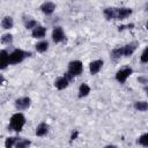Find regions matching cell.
Returning a JSON list of instances; mask_svg holds the SVG:
<instances>
[{"mask_svg": "<svg viewBox=\"0 0 148 148\" xmlns=\"http://www.w3.org/2000/svg\"><path fill=\"white\" fill-rule=\"evenodd\" d=\"M25 124V118L22 113H15L10 117V121H9V126L8 128L10 131H15V132H20L22 131L23 126Z\"/></svg>", "mask_w": 148, "mask_h": 148, "instance_id": "obj_1", "label": "cell"}, {"mask_svg": "<svg viewBox=\"0 0 148 148\" xmlns=\"http://www.w3.org/2000/svg\"><path fill=\"white\" fill-rule=\"evenodd\" d=\"M30 54H31L30 52H24V51H22L20 49H16L9 54V64H13V65L14 64H18V62L23 61L24 58L29 57Z\"/></svg>", "mask_w": 148, "mask_h": 148, "instance_id": "obj_2", "label": "cell"}, {"mask_svg": "<svg viewBox=\"0 0 148 148\" xmlns=\"http://www.w3.org/2000/svg\"><path fill=\"white\" fill-rule=\"evenodd\" d=\"M82 69H83V66H82V62L80 60H75V61H71L69 65H68V72L73 77L76 76V75H80L82 73Z\"/></svg>", "mask_w": 148, "mask_h": 148, "instance_id": "obj_3", "label": "cell"}, {"mask_svg": "<svg viewBox=\"0 0 148 148\" xmlns=\"http://www.w3.org/2000/svg\"><path fill=\"white\" fill-rule=\"evenodd\" d=\"M132 68H130V67H127V68H124V69H120V71H118L117 72V74H116V80L118 81V82H120V83H124L125 81H126V79L132 74Z\"/></svg>", "mask_w": 148, "mask_h": 148, "instance_id": "obj_4", "label": "cell"}, {"mask_svg": "<svg viewBox=\"0 0 148 148\" xmlns=\"http://www.w3.org/2000/svg\"><path fill=\"white\" fill-rule=\"evenodd\" d=\"M30 103H31V101L29 97H21L15 101V106L17 110H25L30 106Z\"/></svg>", "mask_w": 148, "mask_h": 148, "instance_id": "obj_5", "label": "cell"}, {"mask_svg": "<svg viewBox=\"0 0 148 148\" xmlns=\"http://www.w3.org/2000/svg\"><path fill=\"white\" fill-rule=\"evenodd\" d=\"M52 39L54 43H60L65 39V35H64V31L60 27H56L53 29V32H52Z\"/></svg>", "mask_w": 148, "mask_h": 148, "instance_id": "obj_6", "label": "cell"}, {"mask_svg": "<svg viewBox=\"0 0 148 148\" xmlns=\"http://www.w3.org/2000/svg\"><path fill=\"white\" fill-rule=\"evenodd\" d=\"M132 14V9L127 8V7H121V8H117V15H116V20H124L127 16H130Z\"/></svg>", "mask_w": 148, "mask_h": 148, "instance_id": "obj_7", "label": "cell"}, {"mask_svg": "<svg viewBox=\"0 0 148 148\" xmlns=\"http://www.w3.org/2000/svg\"><path fill=\"white\" fill-rule=\"evenodd\" d=\"M138 42H132V43H130V44H126L125 46H123V52H124V56L125 57H128V56H131L135 50H136V47H138Z\"/></svg>", "mask_w": 148, "mask_h": 148, "instance_id": "obj_8", "label": "cell"}, {"mask_svg": "<svg viewBox=\"0 0 148 148\" xmlns=\"http://www.w3.org/2000/svg\"><path fill=\"white\" fill-rule=\"evenodd\" d=\"M102 66H103V61H102V60H95V61L90 62V65H89L90 74H92V75H94V74H97V73L101 71Z\"/></svg>", "mask_w": 148, "mask_h": 148, "instance_id": "obj_9", "label": "cell"}, {"mask_svg": "<svg viewBox=\"0 0 148 148\" xmlns=\"http://www.w3.org/2000/svg\"><path fill=\"white\" fill-rule=\"evenodd\" d=\"M40 9H42V12H43L44 14L50 15V14H52V13L54 12L56 5H54L53 2H44V3L40 6Z\"/></svg>", "mask_w": 148, "mask_h": 148, "instance_id": "obj_10", "label": "cell"}, {"mask_svg": "<svg viewBox=\"0 0 148 148\" xmlns=\"http://www.w3.org/2000/svg\"><path fill=\"white\" fill-rule=\"evenodd\" d=\"M8 64H9V56H8L7 51L2 50L0 52V67H1V69H5Z\"/></svg>", "mask_w": 148, "mask_h": 148, "instance_id": "obj_11", "label": "cell"}, {"mask_svg": "<svg viewBox=\"0 0 148 148\" xmlns=\"http://www.w3.org/2000/svg\"><path fill=\"white\" fill-rule=\"evenodd\" d=\"M45 34H46V29L42 25H37L31 32L32 37H35V38H43L45 36Z\"/></svg>", "mask_w": 148, "mask_h": 148, "instance_id": "obj_12", "label": "cell"}, {"mask_svg": "<svg viewBox=\"0 0 148 148\" xmlns=\"http://www.w3.org/2000/svg\"><path fill=\"white\" fill-rule=\"evenodd\" d=\"M68 82H69V80L64 75L62 77H59L57 81H56V83H54V86H56V88L57 89H59V90H62V89H65V88H67V86H68Z\"/></svg>", "mask_w": 148, "mask_h": 148, "instance_id": "obj_13", "label": "cell"}, {"mask_svg": "<svg viewBox=\"0 0 148 148\" xmlns=\"http://www.w3.org/2000/svg\"><path fill=\"white\" fill-rule=\"evenodd\" d=\"M103 13H104V16L106 20H113V18H116V15H117V8L109 7V8H105Z\"/></svg>", "mask_w": 148, "mask_h": 148, "instance_id": "obj_14", "label": "cell"}, {"mask_svg": "<svg viewBox=\"0 0 148 148\" xmlns=\"http://www.w3.org/2000/svg\"><path fill=\"white\" fill-rule=\"evenodd\" d=\"M47 132H49V126L45 123H40L36 130V135L37 136H44L47 134Z\"/></svg>", "mask_w": 148, "mask_h": 148, "instance_id": "obj_15", "label": "cell"}, {"mask_svg": "<svg viewBox=\"0 0 148 148\" xmlns=\"http://www.w3.org/2000/svg\"><path fill=\"white\" fill-rule=\"evenodd\" d=\"M13 25H14V21H13V18H12L10 16H6V17L2 18V21H1V27H2L3 29H12Z\"/></svg>", "mask_w": 148, "mask_h": 148, "instance_id": "obj_16", "label": "cell"}, {"mask_svg": "<svg viewBox=\"0 0 148 148\" xmlns=\"http://www.w3.org/2000/svg\"><path fill=\"white\" fill-rule=\"evenodd\" d=\"M90 92V87L87 84V83H82L79 88V97L82 98V97H86L88 94Z\"/></svg>", "mask_w": 148, "mask_h": 148, "instance_id": "obj_17", "label": "cell"}, {"mask_svg": "<svg viewBox=\"0 0 148 148\" xmlns=\"http://www.w3.org/2000/svg\"><path fill=\"white\" fill-rule=\"evenodd\" d=\"M121 56H124L123 46H121V47H116V49H113L112 52H111V58H112L113 60H118Z\"/></svg>", "mask_w": 148, "mask_h": 148, "instance_id": "obj_18", "label": "cell"}, {"mask_svg": "<svg viewBox=\"0 0 148 148\" xmlns=\"http://www.w3.org/2000/svg\"><path fill=\"white\" fill-rule=\"evenodd\" d=\"M134 109L138 111H147L148 110V103L140 101V102H135L134 103Z\"/></svg>", "mask_w": 148, "mask_h": 148, "instance_id": "obj_19", "label": "cell"}, {"mask_svg": "<svg viewBox=\"0 0 148 148\" xmlns=\"http://www.w3.org/2000/svg\"><path fill=\"white\" fill-rule=\"evenodd\" d=\"M47 47H49V43L45 42V40L39 42V43L36 45V50H37V52H40V53L45 52V51L47 50Z\"/></svg>", "mask_w": 148, "mask_h": 148, "instance_id": "obj_20", "label": "cell"}, {"mask_svg": "<svg viewBox=\"0 0 148 148\" xmlns=\"http://www.w3.org/2000/svg\"><path fill=\"white\" fill-rule=\"evenodd\" d=\"M31 145V142L29 141V140H27V139H20V140H17V142H16V148H28L29 146Z\"/></svg>", "mask_w": 148, "mask_h": 148, "instance_id": "obj_21", "label": "cell"}, {"mask_svg": "<svg viewBox=\"0 0 148 148\" xmlns=\"http://www.w3.org/2000/svg\"><path fill=\"white\" fill-rule=\"evenodd\" d=\"M17 140H18V139L15 138V136H9V138H7V139H6V142H5L6 148H12L14 145H16Z\"/></svg>", "mask_w": 148, "mask_h": 148, "instance_id": "obj_22", "label": "cell"}, {"mask_svg": "<svg viewBox=\"0 0 148 148\" xmlns=\"http://www.w3.org/2000/svg\"><path fill=\"white\" fill-rule=\"evenodd\" d=\"M24 25H25L27 29H35V28L37 27V22H36L35 20L28 17V20L24 21Z\"/></svg>", "mask_w": 148, "mask_h": 148, "instance_id": "obj_23", "label": "cell"}, {"mask_svg": "<svg viewBox=\"0 0 148 148\" xmlns=\"http://www.w3.org/2000/svg\"><path fill=\"white\" fill-rule=\"evenodd\" d=\"M138 143H140L141 146L148 147V133L142 134V135H141V136L138 139Z\"/></svg>", "mask_w": 148, "mask_h": 148, "instance_id": "obj_24", "label": "cell"}, {"mask_svg": "<svg viewBox=\"0 0 148 148\" xmlns=\"http://www.w3.org/2000/svg\"><path fill=\"white\" fill-rule=\"evenodd\" d=\"M1 42H2L3 44H10V43L13 42V36H12L10 34H5V35H2V37H1Z\"/></svg>", "mask_w": 148, "mask_h": 148, "instance_id": "obj_25", "label": "cell"}, {"mask_svg": "<svg viewBox=\"0 0 148 148\" xmlns=\"http://www.w3.org/2000/svg\"><path fill=\"white\" fill-rule=\"evenodd\" d=\"M141 61L142 62H148V47H146L141 54Z\"/></svg>", "mask_w": 148, "mask_h": 148, "instance_id": "obj_26", "label": "cell"}, {"mask_svg": "<svg viewBox=\"0 0 148 148\" xmlns=\"http://www.w3.org/2000/svg\"><path fill=\"white\" fill-rule=\"evenodd\" d=\"M133 27H134V24H132V23H131V24H127V25H119V27H118V30L121 31V30H124V29H126V28L132 29Z\"/></svg>", "mask_w": 148, "mask_h": 148, "instance_id": "obj_27", "label": "cell"}, {"mask_svg": "<svg viewBox=\"0 0 148 148\" xmlns=\"http://www.w3.org/2000/svg\"><path fill=\"white\" fill-rule=\"evenodd\" d=\"M77 135H79V132H77V131H74V132L72 133V135H71V140H69V141H71V142H73V141L77 138Z\"/></svg>", "mask_w": 148, "mask_h": 148, "instance_id": "obj_28", "label": "cell"}, {"mask_svg": "<svg viewBox=\"0 0 148 148\" xmlns=\"http://www.w3.org/2000/svg\"><path fill=\"white\" fill-rule=\"evenodd\" d=\"M138 80H139V82H142V83H145L146 86L148 84V79H145V77H142V76H141V77H139Z\"/></svg>", "mask_w": 148, "mask_h": 148, "instance_id": "obj_29", "label": "cell"}, {"mask_svg": "<svg viewBox=\"0 0 148 148\" xmlns=\"http://www.w3.org/2000/svg\"><path fill=\"white\" fill-rule=\"evenodd\" d=\"M104 148H117L116 146H113V145H109V146H105Z\"/></svg>", "mask_w": 148, "mask_h": 148, "instance_id": "obj_30", "label": "cell"}, {"mask_svg": "<svg viewBox=\"0 0 148 148\" xmlns=\"http://www.w3.org/2000/svg\"><path fill=\"white\" fill-rule=\"evenodd\" d=\"M145 91H146V94H147V96H148V84L145 87Z\"/></svg>", "mask_w": 148, "mask_h": 148, "instance_id": "obj_31", "label": "cell"}, {"mask_svg": "<svg viewBox=\"0 0 148 148\" xmlns=\"http://www.w3.org/2000/svg\"><path fill=\"white\" fill-rule=\"evenodd\" d=\"M146 28H147V29H148V22H147V23H146Z\"/></svg>", "mask_w": 148, "mask_h": 148, "instance_id": "obj_32", "label": "cell"}]
</instances>
